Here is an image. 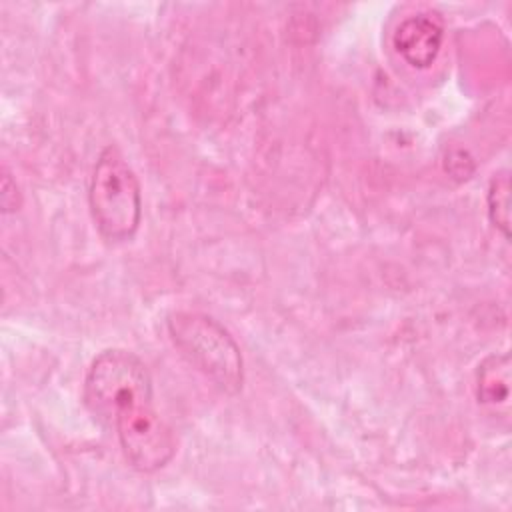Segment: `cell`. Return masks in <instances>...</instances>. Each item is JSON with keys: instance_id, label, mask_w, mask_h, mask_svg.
<instances>
[{"instance_id": "obj_1", "label": "cell", "mask_w": 512, "mask_h": 512, "mask_svg": "<svg viewBox=\"0 0 512 512\" xmlns=\"http://www.w3.org/2000/svg\"><path fill=\"white\" fill-rule=\"evenodd\" d=\"M82 396L94 420L116 432L134 470L156 472L174 458V434L154 408L150 372L134 352H100L86 372Z\"/></svg>"}, {"instance_id": "obj_2", "label": "cell", "mask_w": 512, "mask_h": 512, "mask_svg": "<svg viewBox=\"0 0 512 512\" xmlns=\"http://www.w3.org/2000/svg\"><path fill=\"white\" fill-rule=\"evenodd\" d=\"M166 328L180 356L220 392L234 396L244 384V360L232 334L212 316L178 310Z\"/></svg>"}, {"instance_id": "obj_3", "label": "cell", "mask_w": 512, "mask_h": 512, "mask_svg": "<svg viewBox=\"0 0 512 512\" xmlns=\"http://www.w3.org/2000/svg\"><path fill=\"white\" fill-rule=\"evenodd\" d=\"M88 206L106 242H126L140 226V180L114 144L102 148L96 158L88 186Z\"/></svg>"}, {"instance_id": "obj_4", "label": "cell", "mask_w": 512, "mask_h": 512, "mask_svg": "<svg viewBox=\"0 0 512 512\" xmlns=\"http://www.w3.org/2000/svg\"><path fill=\"white\" fill-rule=\"evenodd\" d=\"M444 42V24L436 12H416L406 16L392 34V46L400 58L416 68L426 70L434 64Z\"/></svg>"}, {"instance_id": "obj_5", "label": "cell", "mask_w": 512, "mask_h": 512, "mask_svg": "<svg viewBox=\"0 0 512 512\" xmlns=\"http://www.w3.org/2000/svg\"><path fill=\"white\" fill-rule=\"evenodd\" d=\"M510 394V356L488 354L476 370V398L484 406H498Z\"/></svg>"}, {"instance_id": "obj_6", "label": "cell", "mask_w": 512, "mask_h": 512, "mask_svg": "<svg viewBox=\"0 0 512 512\" xmlns=\"http://www.w3.org/2000/svg\"><path fill=\"white\" fill-rule=\"evenodd\" d=\"M486 212L490 224L508 240L510 238V174L496 172L486 188Z\"/></svg>"}, {"instance_id": "obj_7", "label": "cell", "mask_w": 512, "mask_h": 512, "mask_svg": "<svg viewBox=\"0 0 512 512\" xmlns=\"http://www.w3.org/2000/svg\"><path fill=\"white\" fill-rule=\"evenodd\" d=\"M474 160L472 156L462 150V148H454L446 154V160H444V170L450 174V178L458 180V182H464L468 180L472 174H474Z\"/></svg>"}, {"instance_id": "obj_8", "label": "cell", "mask_w": 512, "mask_h": 512, "mask_svg": "<svg viewBox=\"0 0 512 512\" xmlns=\"http://www.w3.org/2000/svg\"><path fill=\"white\" fill-rule=\"evenodd\" d=\"M20 206V194H18V188H16V182H12L10 174L4 172L2 176V208L4 212H16Z\"/></svg>"}]
</instances>
